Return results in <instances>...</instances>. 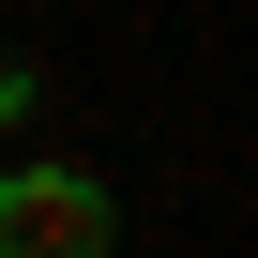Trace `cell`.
<instances>
[{
  "mask_svg": "<svg viewBox=\"0 0 258 258\" xmlns=\"http://www.w3.org/2000/svg\"><path fill=\"white\" fill-rule=\"evenodd\" d=\"M106 243H121V213H106L91 167H16L0 182V258H106Z\"/></svg>",
  "mask_w": 258,
  "mask_h": 258,
  "instance_id": "obj_1",
  "label": "cell"
},
{
  "mask_svg": "<svg viewBox=\"0 0 258 258\" xmlns=\"http://www.w3.org/2000/svg\"><path fill=\"white\" fill-rule=\"evenodd\" d=\"M0 121H31V61H16V46H0Z\"/></svg>",
  "mask_w": 258,
  "mask_h": 258,
  "instance_id": "obj_2",
  "label": "cell"
}]
</instances>
